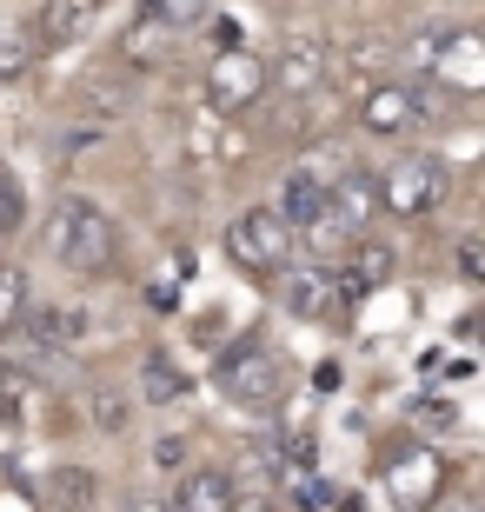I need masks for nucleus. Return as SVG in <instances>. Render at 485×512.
Returning <instances> with one entry per match:
<instances>
[{"instance_id":"1","label":"nucleus","mask_w":485,"mask_h":512,"mask_svg":"<svg viewBox=\"0 0 485 512\" xmlns=\"http://www.w3.org/2000/svg\"><path fill=\"white\" fill-rule=\"evenodd\" d=\"M47 253H54L67 273L80 280H100L120 266V233H113V213H100L87 193H67L47 220Z\"/></svg>"},{"instance_id":"2","label":"nucleus","mask_w":485,"mask_h":512,"mask_svg":"<svg viewBox=\"0 0 485 512\" xmlns=\"http://www.w3.org/2000/svg\"><path fill=\"white\" fill-rule=\"evenodd\" d=\"M220 393L233 399V406H246V413H273V406L293 393V366H286V353H273V346L240 340L220 360Z\"/></svg>"},{"instance_id":"3","label":"nucleus","mask_w":485,"mask_h":512,"mask_svg":"<svg viewBox=\"0 0 485 512\" xmlns=\"http://www.w3.org/2000/svg\"><path fill=\"white\" fill-rule=\"evenodd\" d=\"M226 260L246 273H273L280 260H293V227L280 220V207H246L226 227Z\"/></svg>"},{"instance_id":"4","label":"nucleus","mask_w":485,"mask_h":512,"mask_svg":"<svg viewBox=\"0 0 485 512\" xmlns=\"http://www.w3.org/2000/svg\"><path fill=\"white\" fill-rule=\"evenodd\" d=\"M446 200V160H392L379 180V207L399 220H432Z\"/></svg>"},{"instance_id":"5","label":"nucleus","mask_w":485,"mask_h":512,"mask_svg":"<svg viewBox=\"0 0 485 512\" xmlns=\"http://www.w3.org/2000/svg\"><path fill=\"white\" fill-rule=\"evenodd\" d=\"M260 94H266V60L246 54L240 40H226V54H213V67H206V100H213L220 114H240V107H253Z\"/></svg>"},{"instance_id":"6","label":"nucleus","mask_w":485,"mask_h":512,"mask_svg":"<svg viewBox=\"0 0 485 512\" xmlns=\"http://www.w3.org/2000/svg\"><path fill=\"white\" fill-rule=\"evenodd\" d=\"M333 80V54H326V40H313V34H293L273 54V67H266V87H280L286 100H306V94H319Z\"/></svg>"},{"instance_id":"7","label":"nucleus","mask_w":485,"mask_h":512,"mask_svg":"<svg viewBox=\"0 0 485 512\" xmlns=\"http://www.w3.org/2000/svg\"><path fill=\"white\" fill-rule=\"evenodd\" d=\"M47 419H54L47 386H40L27 366L0 360V426H7V433H47Z\"/></svg>"},{"instance_id":"8","label":"nucleus","mask_w":485,"mask_h":512,"mask_svg":"<svg viewBox=\"0 0 485 512\" xmlns=\"http://www.w3.org/2000/svg\"><path fill=\"white\" fill-rule=\"evenodd\" d=\"M273 300H280L293 320H326V306H333V273H326V266L280 260L273 266Z\"/></svg>"},{"instance_id":"9","label":"nucleus","mask_w":485,"mask_h":512,"mask_svg":"<svg viewBox=\"0 0 485 512\" xmlns=\"http://www.w3.org/2000/svg\"><path fill=\"white\" fill-rule=\"evenodd\" d=\"M100 14H107V0H40L34 40L47 47V54H60V47H80V40L100 27Z\"/></svg>"},{"instance_id":"10","label":"nucleus","mask_w":485,"mask_h":512,"mask_svg":"<svg viewBox=\"0 0 485 512\" xmlns=\"http://www.w3.org/2000/svg\"><path fill=\"white\" fill-rule=\"evenodd\" d=\"M392 266H399V253H392L386 240H359L339 266H326V273H333V300H366L373 286L392 280Z\"/></svg>"},{"instance_id":"11","label":"nucleus","mask_w":485,"mask_h":512,"mask_svg":"<svg viewBox=\"0 0 485 512\" xmlns=\"http://www.w3.org/2000/svg\"><path fill=\"white\" fill-rule=\"evenodd\" d=\"M20 333H27L40 353H67V346L87 340V313H80V306H27Z\"/></svg>"},{"instance_id":"12","label":"nucleus","mask_w":485,"mask_h":512,"mask_svg":"<svg viewBox=\"0 0 485 512\" xmlns=\"http://www.w3.org/2000/svg\"><path fill=\"white\" fill-rule=\"evenodd\" d=\"M273 207H280V220L293 233H306L319 213H326V173H319V167H293L280 180V200H273Z\"/></svg>"},{"instance_id":"13","label":"nucleus","mask_w":485,"mask_h":512,"mask_svg":"<svg viewBox=\"0 0 485 512\" xmlns=\"http://www.w3.org/2000/svg\"><path fill=\"white\" fill-rule=\"evenodd\" d=\"M359 120H366V133H379V140H399V133L419 127V100L386 80V87H373V94L359 100Z\"/></svg>"},{"instance_id":"14","label":"nucleus","mask_w":485,"mask_h":512,"mask_svg":"<svg viewBox=\"0 0 485 512\" xmlns=\"http://www.w3.org/2000/svg\"><path fill=\"white\" fill-rule=\"evenodd\" d=\"M167 47H173V27L153 14V0H140V14H133L127 34H120V54H127V67H153V60H167Z\"/></svg>"},{"instance_id":"15","label":"nucleus","mask_w":485,"mask_h":512,"mask_svg":"<svg viewBox=\"0 0 485 512\" xmlns=\"http://www.w3.org/2000/svg\"><path fill=\"white\" fill-rule=\"evenodd\" d=\"M173 506H180V512H220V506H233V473H220V466H193V473L173 486Z\"/></svg>"},{"instance_id":"16","label":"nucleus","mask_w":485,"mask_h":512,"mask_svg":"<svg viewBox=\"0 0 485 512\" xmlns=\"http://www.w3.org/2000/svg\"><path fill=\"white\" fill-rule=\"evenodd\" d=\"M140 393H147L153 406H173V399H187V393H193V380L167 360V353H147V366H140Z\"/></svg>"},{"instance_id":"17","label":"nucleus","mask_w":485,"mask_h":512,"mask_svg":"<svg viewBox=\"0 0 485 512\" xmlns=\"http://www.w3.org/2000/svg\"><path fill=\"white\" fill-rule=\"evenodd\" d=\"M27 306H34V280H27V266H0V340L20 333Z\"/></svg>"},{"instance_id":"18","label":"nucleus","mask_w":485,"mask_h":512,"mask_svg":"<svg viewBox=\"0 0 485 512\" xmlns=\"http://www.w3.org/2000/svg\"><path fill=\"white\" fill-rule=\"evenodd\" d=\"M87 419H94V433H127L133 399L113 393V386H94V393H87Z\"/></svg>"},{"instance_id":"19","label":"nucleus","mask_w":485,"mask_h":512,"mask_svg":"<svg viewBox=\"0 0 485 512\" xmlns=\"http://www.w3.org/2000/svg\"><path fill=\"white\" fill-rule=\"evenodd\" d=\"M47 493H54L60 506H94V499H100V473H94V466H60Z\"/></svg>"},{"instance_id":"20","label":"nucleus","mask_w":485,"mask_h":512,"mask_svg":"<svg viewBox=\"0 0 485 512\" xmlns=\"http://www.w3.org/2000/svg\"><path fill=\"white\" fill-rule=\"evenodd\" d=\"M273 453H280V473L286 479H306V473H313V459H319V446H313V433H306V426H293Z\"/></svg>"},{"instance_id":"21","label":"nucleus","mask_w":485,"mask_h":512,"mask_svg":"<svg viewBox=\"0 0 485 512\" xmlns=\"http://www.w3.org/2000/svg\"><path fill=\"white\" fill-rule=\"evenodd\" d=\"M27 67H34V40L20 34V27H7V34H0V87L27 80Z\"/></svg>"},{"instance_id":"22","label":"nucleus","mask_w":485,"mask_h":512,"mask_svg":"<svg viewBox=\"0 0 485 512\" xmlns=\"http://www.w3.org/2000/svg\"><path fill=\"white\" fill-rule=\"evenodd\" d=\"M20 227H27V187L0 167V233H20Z\"/></svg>"},{"instance_id":"23","label":"nucleus","mask_w":485,"mask_h":512,"mask_svg":"<svg viewBox=\"0 0 485 512\" xmlns=\"http://www.w3.org/2000/svg\"><path fill=\"white\" fill-rule=\"evenodd\" d=\"M206 7H213V0H153V14L167 20L173 34H187V27H200V20H206Z\"/></svg>"},{"instance_id":"24","label":"nucleus","mask_w":485,"mask_h":512,"mask_svg":"<svg viewBox=\"0 0 485 512\" xmlns=\"http://www.w3.org/2000/svg\"><path fill=\"white\" fill-rule=\"evenodd\" d=\"M153 466H160V473H180V466H187V439L160 433V439H153Z\"/></svg>"},{"instance_id":"25","label":"nucleus","mask_w":485,"mask_h":512,"mask_svg":"<svg viewBox=\"0 0 485 512\" xmlns=\"http://www.w3.org/2000/svg\"><path fill=\"white\" fill-rule=\"evenodd\" d=\"M459 280H485V240H459Z\"/></svg>"},{"instance_id":"26","label":"nucleus","mask_w":485,"mask_h":512,"mask_svg":"<svg viewBox=\"0 0 485 512\" xmlns=\"http://www.w3.org/2000/svg\"><path fill=\"white\" fill-rule=\"evenodd\" d=\"M299 506H339V493H333V486H319V479L306 473V486H299Z\"/></svg>"}]
</instances>
